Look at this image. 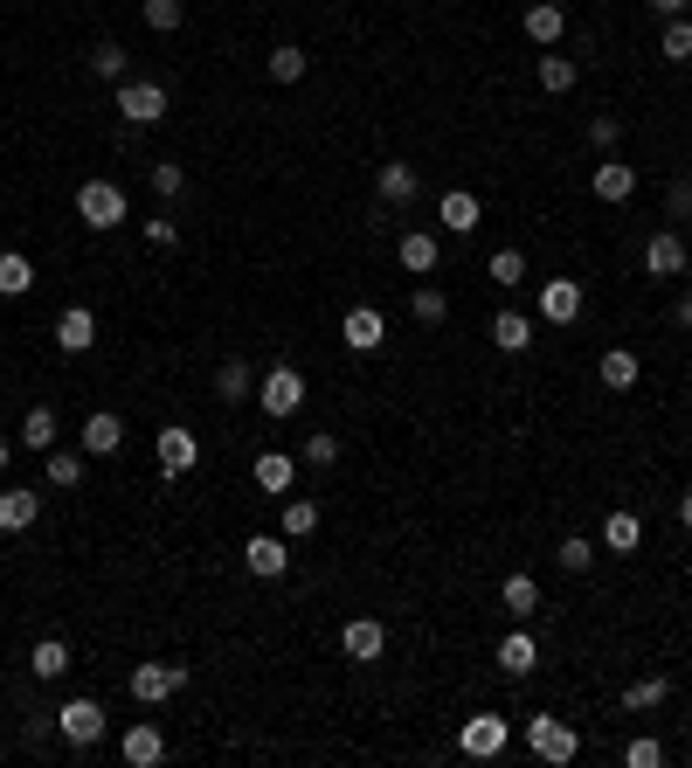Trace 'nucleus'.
Segmentation results:
<instances>
[{"label":"nucleus","instance_id":"nucleus-4","mask_svg":"<svg viewBox=\"0 0 692 768\" xmlns=\"http://www.w3.org/2000/svg\"><path fill=\"white\" fill-rule=\"evenodd\" d=\"M76 222L84 228H118L125 222V188L118 181H84L76 188Z\"/></svg>","mask_w":692,"mask_h":768},{"label":"nucleus","instance_id":"nucleus-43","mask_svg":"<svg viewBox=\"0 0 692 768\" xmlns=\"http://www.w3.org/2000/svg\"><path fill=\"white\" fill-rule=\"evenodd\" d=\"M305 465H312V471H332V465H340V437H326V429H319V437H305Z\"/></svg>","mask_w":692,"mask_h":768},{"label":"nucleus","instance_id":"nucleus-8","mask_svg":"<svg viewBox=\"0 0 692 768\" xmlns=\"http://www.w3.org/2000/svg\"><path fill=\"white\" fill-rule=\"evenodd\" d=\"M152 457H160V478H188V471L201 465V444H194V429L167 423L160 437H152Z\"/></svg>","mask_w":692,"mask_h":768},{"label":"nucleus","instance_id":"nucleus-27","mask_svg":"<svg viewBox=\"0 0 692 768\" xmlns=\"http://www.w3.org/2000/svg\"><path fill=\"white\" fill-rule=\"evenodd\" d=\"M277 533H285V541H312V533H319V499H285Z\"/></svg>","mask_w":692,"mask_h":768},{"label":"nucleus","instance_id":"nucleus-28","mask_svg":"<svg viewBox=\"0 0 692 768\" xmlns=\"http://www.w3.org/2000/svg\"><path fill=\"white\" fill-rule=\"evenodd\" d=\"M588 188H596V201H630V194H637V167H624V160H603Z\"/></svg>","mask_w":692,"mask_h":768},{"label":"nucleus","instance_id":"nucleus-24","mask_svg":"<svg viewBox=\"0 0 692 768\" xmlns=\"http://www.w3.org/2000/svg\"><path fill=\"white\" fill-rule=\"evenodd\" d=\"M291 471H298V465H291L285 450H264V457H256V471H249V478H256V492L285 499V492H291Z\"/></svg>","mask_w":692,"mask_h":768},{"label":"nucleus","instance_id":"nucleus-31","mask_svg":"<svg viewBox=\"0 0 692 768\" xmlns=\"http://www.w3.org/2000/svg\"><path fill=\"white\" fill-rule=\"evenodd\" d=\"M215 395L236 408V402H249L256 395V374H249V361H222V374H215Z\"/></svg>","mask_w":692,"mask_h":768},{"label":"nucleus","instance_id":"nucleus-14","mask_svg":"<svg viewBox=\"0 0 692 768\" xmlns=\"http://www.w3.org/2000/svg\"><path fill=\"white\" fill-rule=\"evenodd\" d=\"M645 270H651V277H685V243H679V228H658V236L645 243Z\"/></svg>","mask_w":692,"mask_h":768},{"label":"nucleus","instance_id":"nucleus-25","mask_svg":"<svg viewBox=\"0 0 692 768\" xmlns=\"http://www.w3.org/2000/svg\"><path fill=\"white\" fill-rule=\"evenodd\" d=\"M499 602L512 609V623H520V617H533V609H541V582H533V575H520V568H512V575L499 582Z\"/></svg>","mask_w":692,"mask_h":768},{"label":"nucleus","instance_id":"nucleus-50","mask_svg":"<svg viewBox=\"0 0 692 768\" xmlns=\"http://www.w3.org/2000/svg\"><path fill=\"white\" fill-rule=\"evenodd\" d=\"M672 326H679V332H692V291H679V305H672Z\"/></svg>","mask_w":692,"mask_h":768},{"label":"nucleus","instance_id":"nucleus-41","mask_svg":"<svg viewBox=\"0 0 692 768\" xmlns=\"http://www.w3.org/2000/svg\"><path fill=\"white\" fill-rule=\"evenodd\" d=\"M664 693H672V679H637V685H624V713H651Z\"/></svg>","mask_w":692,"mask_h":768},{"label":"nucleus","instance_id":"nucleus-7","mask_svg":"<svg viewBox=\"0 0 692 768\" xmlns=\"http://www.w3.org/2000/svg\"><path fill=\"white\" fill-rule=\"evenodd\" d=\"M125 685H132L139 706H160V700H173L188 685V664H160V658H152V664H132V679H125Z\"/></svg>","mask_w":692,"mask_h":768},{"label":"nucleus","instance_id":"nucleus-48","mask_svg":"<svg viewBox=\"0 0 692 768\" xmlns=\"http://www.w3.org/2000/svg\"><path fill=\"white\" fill-rule=\"evenodd\" d=\"M146 243L173 249V243H181V222H173V215H152V222H146Z\"/></svg>","mask_w":692,"mask_h":768},{"label":"nucleus","instance_id":"nucleus-23","mask_svg":"<svg viewBox=\"0 0 692 768\" xmlns=\"http://www.w3.org/2000/svg\"><path fill=\"white\" fill-rule=\"evenodd\" d=\"M492 346L499 353H526L533 346V319L512 312V305H505V312H492Z\"/></svg>","mask_w":692,"mask_h":768},{"label":"nucleus","instance_id":"nucleus-30","mask_svg":"<svg viewBox=\"0 0 692 768\" xmlns=\"http://www.w3.org/2000/svg\"><path fill=\"white\" fill-rule=\"evenodd\" d=\"M29 291H35V264L21 249H8L0 256V298H29Z\"/></svg>","mask_w":692,"mask_h":768},{"label":"nucleus","instance_id":"nucleus-17","mask_svg":"<svg viewBox=\"0 0 692 768\" xmlns=\"http://www.w3.org/2000/svg\"><path fill=\"white\" fill-rule=\"evenodd\" d=\"M125 450V423L111 416V408H97V416L84 423V457H118Z\"/></svg>","mask_w":692,"mask_h":768},{"label":"nucleus","instance_id":"nucleus-11","mask_svg":"<svg viewBox=\"0 0 692 768\" xmlns=\"http://www.w3.org/2000/svg\"><path fill=\"white\" fill-rule=\"evenodd\" d=\"M340 651H347L353 664H374L381 651H388V630H381V617H353V623L340 630Z\"/></svg>","mask_w":692,"mask_h":768},{"label":"nucleus","instance_id":"nucleus-37","mask_svg":"<svg viewBox=\"0 0 692 768\" xmlns=\"http://www.w3.org/2000/svg\"><path fill=\"white\" fill-rule=\"evenodd\" d=\"M42 465H49V484H63V492H76V484H84V450H49Z\"/></svg>","mask_w":692,"mask_h":768},{"label":"nucleus","instance_id":"nucleus-51","mask_svg":"<svg viewBox=\"0 0 692 768\" xmlns=\"http://www.w3.org/2000/svg\"><path fill=\"white\" fill-rule=\"evenodd\" d=\"M651 8H658L664 21H672V14H685V8H692V0H651Z\"/></svg>","mask_w":692,"mask_h":768},{"label":"nucleus","instance_id":"nucleus-16","mask_svg":"<svg viewBox=\"0 0 692 768\" xmlns=\"http://www.w3.org/2000/svg\"><path fill=\"white\" fill-rule=\"evenodd\" d=\"M42 520V499L29 492V484H14V492H0V533H29Z\"/></svg>","mask_w":692,"mask_h":768},{"label":"nucleus","instance_id":"nucleus-22","mask_svg":"<svg viewBox=\"0 0 692 768\" xmlns=\"http://www.w3.org/2000/svg\"><path fill=\"white\" fill-rule=\"evenodd\" d=\"M645 547V520L637 512H609L603 520V554H637Z\"/></svg>","mask_w":692,"mask_h":768},{"label":"nucleus","instance_id":"nucleus-47","mask_svg":"<svg viewBox=\"0 0 692 768\" xmlns=\"http://www.w3.org/2000/svg\"><path fill=\"white\" fill-rule=\"evenodd\" d=\"M664 209H672V222H692V181H672V188H664Z\"/></svg>","mask_w":692,"mask_h":768},{"label":"nucleus","instance_id":"nucleus-15","mask_svg":"<svg viewBox=\"0 0 692 768\" xmlns=\"http://www.w3.org/2000/svg\"><path fill=\"white\" fill-rule=\"evenodd\" d=\"M125 761H132V768H160V761H167V734L152 727V721L125 727Z\"/></svg>","mask_w":692,"mask_h":768},{"label":"nucleus","instance_id":"nucleus-46","mask_svg":"<svg viewBox=\"0 0 692 768\" xmlns=\"http://www.w3.org/2000/svg\"><path fill=\"white\" fill-rule=\"evenodd\" d=\"M624 761H630V768H658V761H664V748L645 734V740H630V748H624Z\"/></svg>","mask_w":692,"mask_h":768},{"label":"nucleus","instance_id":"nucleus-38","mask_svg":"<svg viewBox=\"0 0 692 768\" xmlns=\"http://www.w3.org/2000/svg\"><path fill=\"white\" fill-rule=\"evenodd\" d=\"M658 56H672V63H692V21L672 14L664 21V35H658Z\"/></svg>","mask_w":692,"mask_h":768},{"label":"nucleus","instance_id":"nucleus-3","mask_svg":"<svg viewBox=\"0 0 692 768\" xmlns=\"http://www.w3.org/2000/svg\"><path fill=\"white\" fill-rule=\"evenodd\" d=\"M505 740H512V721H505V713H471V721L457 727V755L492 761V755H505Z\"/></svg>","mask_w":692,"mask_h":768},{"label":"nucleus","instance_id":"nucleus-26","mask_svg":"<svg viewBox=\"0 0 692 768\" xmlns=\"http://www.w3.org/2000/svg\"><path fill=\"white\" fill-rule=\"evenodd\" d=\"M437 236H429V228H402V270H416V277H429L437 270Z\"/></svg>","mask_w":692,"mask_h":768},{"label":"nucleus","instance_id":"nucleus-45","mask_svg":"<svg viewBox=\"0 0 692 768\" xmlns=\"http://www.w3.org/2000/svg\"><path fill=\"white\" fill-rule=\"evenodd\" d=\"M561 568H568V575H582V568H596V541H561Z\"/></svg>","mask_w":692,"mask_h":768},{"label":"nucleus","instance_id":"nucleus-32","mask_svg":"<svg viewBox=\"0 0 692 768\" xmlns=\"http://www.w3.org/2000/svg\"><path fill=\"white\" fill-rule=\"evenodd\" d=\"M596 374H603V388H637V374H645V367H637V353H630V346H609Z\"/></svg>","mask_w":692,"mask_h":768},{"label":"nucleus","instance_id":"nucleus-35","mask_svg":"<svg viewBox=\"0 0 692 768\" xmlns=\"http://www.w3.org/2000/svg\"><path fill=\"white\" fill-rule=\"evenodd\" d=\"M575 76H582L575 56H541V90H547V97H568V90H575Z\"/></svg>","mask_w":692,"mask_h":768},{"label":"nucleus","instance_id":"nucleus-34","mask_svg":"<svg viewBox=\"0 0 692 768\" xmlns=\"http://www.w3.org/2000/svg\"><path fill=\"white\" fill-rule=\"evenodd\" d=\"M485 277H492L499 291H520V285H526V256H520V249H492V264H485Z\"/></svg>","mask_w":692,"mask_h":768},{"label":"nucleus","instance_id":"nucleus-36","mask_svg":"<svg viewBox=\"0 0 692 768\" xmlns=\"http://www.w3.org/2000/svg\"><path fill=\"white\" fill-rule=\"evenodd\" d=\"M305 63H312V56H305L298 42H277L264 70H270V84H298V76H305Z\"/></svg>","mask_w":692,"mask_h":768},{"label":"nucleus","instance_id":"nucleus-44","mask_svg":"<svg viewBox=\"0 0 692 768\" xmlns=\"http://www.w3.org/2000/svg\"><path fill=\"white\" fill-rule=\"evenodd\" d=\"M146 181H152V194H160V201H173V194H181V188H188V173H181V167H173V160H160V167H152V173H146Z\"/></svg>","mask_w":692,"mask_h":768},{"label":"nucleus","instance_id":"nucleus-53","mask_svg":"<svg viewBox=\"0 0 692 768\" xmlns=\"http://www.w3.org/2000/svg\"><path fill=\"white\" fill-rule=\"evenodd\" d=\"M679 520H685V526H692V492H685V499H679Z\"/></svg>","mask_w":692,"mask_h":768},{"label":"nucleus","instance_id":"nucleus-19","mask_svg":"<svg viewBox=\"0 0 692 768\" xmlns=\"http://www.w3.org/2000/svg\"><path fill=\"white\" fill-rule=\"evenodd\" d=\"M381 340H388V319H381L374 305H353V312H347V346L353 353H374Z\"/></svg>","mask_w":692,"mask_h":768},{"label":"nucleus","instance_id":"nucleus-42","mask_svg":"<svg viewBox=\"0 0 692 768\" xmlns=\"http://www.w3.org/2000/svg\"><path fill=\"white\" fill-rule=\"evenodd\" d=\"M181 14H188V0H146V29L152 35H173V29H181Z\"/></svg>","mask_w":692,"mask_h":768},{"label":"nucleus","instance_id":"nucleus-13","mask_svg":"<svg viewBox=\"0 0 692 768\" xmlns=\"http://www.w3.org/2000/svg\"><path fill=\"white\" fill-rule=\"evenodd\" d=\"M374 194H381V209H408V201L423 194V181H416V167H402V160H388L374 173Z\"/></svg>","mask_w":692,"mask_h":768},{"label":"nucleus","instance_id":"nucleus-2","mask_svg":"<svg viewBox=\"0 0 692 768\" xmlns=\"http://www.w3.org/2000/svg\"><path fill=\"white\" fill-rule=\"evenodd\" d=\"M526 748L541 761H575L582 755V734L561 721V713H533V721H526Z\"/></svg>","mask_w":692,"mask_h":768},{"label":"nucleus","instance_id":"nucleus-1","mask_svg":"<svg viewBox=\"0 0 692 768\" xmlns=\"http://www.w3.org/2000/svg\"><path fill=\"white\" fill-rule=\"evenodd\" d=\"M256 408H264L270 423H285V416H298L305 408V374L285 361V367H270L264 381H256Z\"/></svg>","mask_w":692,"mask_h":768},{"label":"nucleus","instance_id":"nucleus-49","mask_svg":"<svg viewBox=\"0 0 692 768\" xmlns=\"http://www.w3.org/2000/svg\"><path fill=\"white\" fill-rule=\"evenodd\" d=\"M617 132H624V125L609 118V111H603V118H588V146H603V152H609V146H617Z\"/></svg>","mask_w":692,"mask_h":768},{"label":"nucleus","instance_id":"nucleus-52","mask_svg":"<svg viewBox=\"0 0 692 768\" xmlns=\"http://www.w3.org/2000/svg\"><path fill=\"white\" fill-rule=\"evenodd\" d=\"M14 450H21L14 437H0V471H8V465H14Z\"/></svg>","mask_w":692,"mask_h":768},{"label":"nucleus","instance_id":"nucleus-10","mask_svg":"<svg viewBox=\"0 0 692 768\" xmlns=\"http://www.w3.org/2000/svg\"><path fill=\"white\" fill-rule=\"evenodd\" d=\"M243 561H249V575L277 582L291 568V541H285V533H256V541H243Z\"/></svg>","mask_w":692,"mask_h":768},{"label":"nucleus","instance_id":"nucleus-39","mask_svg":"<svg viewBox=\"0 0 692 768\" xmlns=\"http://www.w3.org/2000/svg\"><path fill=\"white\" fill-rule=\"evenodd\" d=\"M125 63H132V56H125V42H97L91 49V76H105V84H125Z\"/></svg>","mask_w":692,"mask_h":768},{"label":"nucleus","instance_id":"nucleus-5","mask_svg":"<svg viewBox=\"0 0 692 768\" xmlns=\"http://www.w3.org/2000/svg\"><path fill=\"white\" fill-rule=\"evenodd\" d=\"M118 111L125 125H160L173 105H167V84H152V76H125L118 84Z\"/></svg>","mask_w":692,"mask_h":768},{"label":"nucleus","instance_id":"nucleus-20","mask_svg":"<svg viewBox=\"0 0 692 768\" xmlns=\"http://www.w3.org/2000/svg\"><path fill=\"white\" fill-rule=\"evenodd\" d=\"M478 215H485V209H478V194H465V188H450V194L437 201V222L450 228V236H471Z\"/></svg>","mask_w":692,"mask_h":768},{"label":"nucleus","instance_id":"nucleus-33","mask_svg":"<svg viewBox=\"0 0 692 768\" xmlns=\"http://www.w3.org/2000/svg\"><path fill=\"white\" fill-rule=\"evenodd\" d=\"M29 672L35 679H63L70 672V644H63V637H42V644L29 651Z\"/></svg>","mask_w":692,"mask_h":768},{"label":"nucleus","instance_id":"nucleus-21","mask_svg":"<svg viewBox=\"0 0 692 768\" xmlns=\"http://www.w3.org/2000/svg\"><path fill=\"white\" fill-rule=\"evenodd\" d=\"M63 444V423H56V408H29V416H21V450H56Z\"/></svg>","mask_w":692,"mask_h":768},{"label":"nucleus","instance_id":"nucleus-18","mask_svg":"<svg viewBox=\"0 0 692 768\" xmlns=\"http://www.w3.org/2000/svg\"><path fill=\"white\" fill-rule=\"evenodd\" d=\"M533 664H541V644H533L526 630H505V637H499V672H505V679H526Z\"/></svg>","mask_w":692,"mask_h":768},{"label":"nucleus","instance_id":"nucleus-6","mask_svg":"<svg viewBox=\"0 0 692 768\" xmlns=\"http://www.w3.org/2000/svg\"><path fill=\"white\" fill-rule=\"evenodd\" d=\"M105 706H97V700H63L56 706V734L70 740V748H97V740H105Z\"/></svg>","mask_w":692,"mask_h":768},{"label":"nucleus","instance_id":"nucleus-9","mask_svg":"<svg viewBox=\"0 0 692 768\" xmlns=\"http://www.w3.org/2000/svg\"><path fill=\"white\" fill-rule=\"evenodd\" d=\"M582 285H575V277H547V285H541V319L547 326H575L582 319Z\"/></svg>","mask_w":692,"mask_h":768},{"label":"nucleus","instance_id":"nucleus-29","mask_svg":"<svg viewBox=\"0 0 692 768\" xmlns=\"http://www.w3.org/2000/svg\"><path fill=\"white\" fill-rule=\"evenodd\" d=\"M526 35L541 42V49H554L561 35H568V14H561L554 0H533V8H526Z\"/></svg>","mask_w":692,"mask_h":768},{"label":"nucleus","instance_id":"nucleus-40","mask_svg":"<svg viewBox=\"0 0 692 768\" xmlns=\"http://www.w3.org/2000/svg\"><path fill=\"white\" fill-rule=\"evenodd\" d=\"M408 312H416V326H444V319H450V298H444L437 285H423L416 298H408Z\"/></svg>","mask_w":692,"mask_h":768},{"label":"nucleus","instance_id":"nucleus-12","mask_svg":"<svg viewBox=\"0 0 692 768\" xmlns=\"http://www.w3.org/2000/svg\"><path fill=\"white\" fill-rule=\"evenodd\" d=\"M56 346H63V353H91V346H97V312H91V305H63Z\"/></svg>","mask_w":692,"mask_h":768}]
</instances>
